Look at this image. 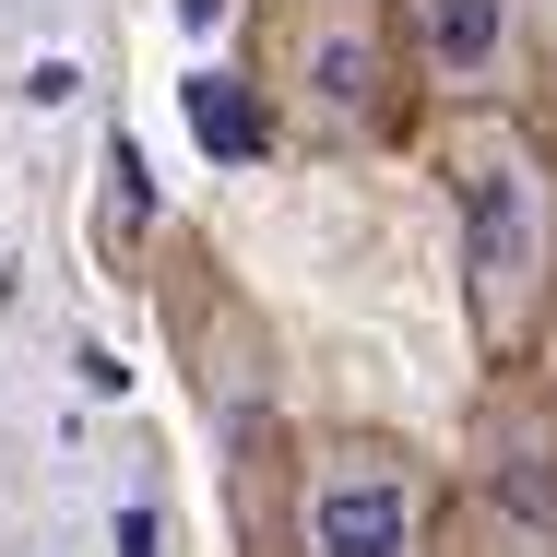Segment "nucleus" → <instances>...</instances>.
Returning <instances> with one entry per match:
<instances>
[{
  "mask_svg": "<svg viewBox=\"0 0 557 557\" xmlns=\"http://www.w3.org/2000/svg\"><path fill=\"white\" fill-rule=\"evenodd\" d=\"M450 202H462V285H474V333L486 356H522L546 321L557 273V178L522 119H474L450 143Z\"/></svg>",
  "mask_w": 557,
  "mask_h": 557,
  "instance_id": "f257e3e1",
  "label": "nucleus"
},
{
  "mask_svg": "<svg viewBox=\"0 0 557 557\" xmlns=\"http://www.w3.org/2000/svg\"><path fill=\"white\" fill-rule=\"evenodd\" d=\"M309 557H416V462L392 440H333L309 474Z\"/></svg>",
  "mask_w": 557,
  "mask_h": 557,
  "instance_id": "f03ea898",
  "label": "nucleus"
},
{
  "mask_svg": "<svg viewBox=\"0 0 557 557\" xmlns=\"http://www.w3.org/2000/svg\"><path fill=\"white\" fill-rule=\"evenodd\" d=\"M474 474H486L498 522H510L534 557H557V404L534 392V380H510V392L486 404V428H474Z\"/></svg>",
  "mask_w": 557,
  "mask_h": 557,
  "instance_id": "7ed1b4c3",
  "label": "nucleus"
},
{
  "mask_svg": "<svg viewBox=\"0 0 557 557\" xmlns=\"http://www.w3.org/2000/svg\"><path fill=\"white\" fill-rule=\"evenodd\" d=\"M404 24H416V60H428V84L440 96H498V72H510V0H404Z\"/></svg>",
  "mask_w": 557,
  "mask_h": 557,
  "instance_id": "20e7f679",
  "label": "nucleus"
},
{
  "mask_svg": "<svg viewBox=\"0 0 557 557\" xmlns=\"http://www.w3.org/2000/svg\"><path fill=\"white\" fill-rule=\"evenodd\" d=\"M309 108L333 119V131H380V48H368V24H321L309 36Z\"/></svg>",
  "mask_w": 557,
  "mask_h": 557,
  "instance_id": "39448f33",
  "label": "nucleus"
},
{
  "mask_svg": "<svg viewBox=\"0 0 557 557\" xmlns=\"http://www.w3.org/2000/svg\"><path fill=\"white\" fill-rule=\"evenodd\" d=\"M190 131H202V154H225V166H249V154L273 143L261 96H249V84H225V72H202V84H190Z\"/></svg>",
  "mask_w": 557,
  "mask_h": 557,
  "instance_id": "423d86ee",
  "label": "nucleus"
},
{
  "mask_svg": "<svg viewBox=\"0 0 557 557\" xmlns=\"http://www.w3.org/2000/svg\"><path fill=\"white\" fill-rule=\"evenodd\" d=\"M143 214H154V190H143V154H131V143H108V225L131 237Z\"/></svg>",
  "mask_w": 557,
  "mask_h": 557,
  "instance_id": "0eeeda50",
  "label": "nucleus"
},
{
  "mask_svg": "<svg viewBox=\"0 0 557 557\" xmlns=\"http://www.w3.org/2000/svg\"><path fill=\"white\" fill-rule=\"evenodd\" d=\"M119 557H154V510H131V522H119Z\"/></svg>",
  "mask_w": 557,
  "mask_h": 557,
  "instance_id": "6e6552de",
  "label": "nucleus"
},
{
  "mask_svg": "<svg viewBox=\"0 0 557 557\" xmlns=\"http://www.w3.org/2000/svg\"><path fill=\"white\" fill-rule=\"evenodd\" d=\"M534 12H546V24H557V0H534Z\"/></svg>",
  "mask_w": 557,
  "mask_h": 557,
  "instance_id": "1a4fd4ad",
  "label": "nucleus"
}]
</instances>
